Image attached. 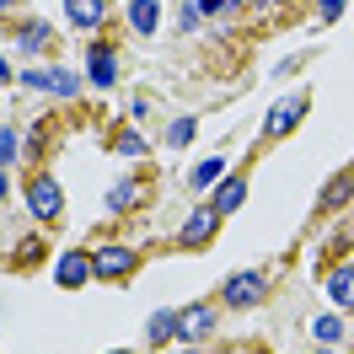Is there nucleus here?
I'll return each mask as SVG.
<instances>
[{"mask_svg": "<svg viewBox=\"0 0 354 354\" xmlns=\"http://www.w3.org/2000/svg\"><path fill=\"white\" fill-rule=\"evenodd\" d=\"M263 295H268V274L263 268H242V274L225 279V306H236V311L263 306Z\"/></svg>", "mask_w": 354, "mask_h": 354, "instance_id": "obj_1", "label": "nucleus"}, {"mask_svg": "<svg viewBox=\"0 0 354 354\" xmlns=\"http://www.w3.org/2000/svg\"><path fill=\"white\" fill-rule=\"evenodd\" d=\"M27 204H32V215L48 221V225L65 215V194H59V183H54V177H32V183H27Z\"/></svg>", "mask_w": 354, "mask_h": 354, "instance_id": "obj_2", "label": "nucleus"}, {"mask_svg": "<svg viewBox=\"0 0 354 354\" xmlns=\"http://www.w3.org/2000/svg\"><path fill=\"white\" fill-rule=\"evenodd\" d=\"M301 118H306V91H290V97H279V102H274V113H268V124H263V134H274V140H279V134H290Z\"/></svg>", "mask_w": 354, "mask_h": 354, "instance_id": "obj_3", "label": "nucleus"}, {"mask_svg": "<svg viewBox=\"0 0 354 354\" xmlns=\"http://www.w3.org/2000/svg\"><path fill=\"white\" fill-rule=\"evenodd\" d=\"M134 268V247H102V252H91V274H102V279H124Z\"/></svg>", "mask_w": 354, "mask_h": 354, "instance_id": "obj_4", "label": "nucleus"}, {"mask_svg": "<svg viewBox=\"0 0 354 354\" xmlns=\"http://www.w3.org/2000/svg\"><path fill=\"white\" fill-rule=\"evenodd\" d=\"M215 225H221V215L204 204V209H194V215H188V225L177 231V242H183V247H204L209 236H215Z\"/></svg>", "mask_w": 354, "mask_h": 354, "instance_id": "obj_5", "label": "nucleus"}, {"mask_svg": "<svg viewBox=\"0 0 354 354\" xmlns=\"http://www.w3.org/2000/svg\"><path fill=\"white\" fill-rule=\"evenodd\" d=\"M242 199H247V183H242V177H225L221 188H215V199H209V209L225 221L231 209H242Z\"/></svg>", "mask_w": 354, "mask_h": 354, "instance_id": "obj_6", "label": "nucleus"}, {"mask_svg": "<svg viewBox=\"0 0 354 354\" xmlns=\"http://www.w3.org/2000/svg\"><path fill=\"white\" fill-rule=\"evenodd\" d=\"M86 274H91V258H86V252H65V258H59V268H54V279H59L65 290L86 285Z\"/></svg>", "mask_w": 354, "mask_h": 354, "instance_id": "obj_7", "label": "nucleus"}, {"mask_svg": "<svg viewBox=\"0 0 354 354\" xmlns=\"http://www.w3.org/2000/svg\"><path fill=\"white\" fill-rule=\"evenodd\" d=\"M209 328H215V306H188L177 317V333H183V338H204Z\"/></svg>", "mask_w": 354, "mask_h": 354, "instance_id": "obj_8", "label": "nucleus"}, {"mask_svg": "<svg viewBox=\"0 0 354 354\" xmlns=\"http://www.w3.org/2000/svg\"><path fill=\"white\" fill-rule=\"evenodd\" d=\"M91 86H113V81H118V59H113V48L102 44V48H91Z\"/></svg>", "mask_w": 354, "mask_h": 354, "instance_id": "obj_9", "label": "nucleus"}, {"mask_svg": "<svg viewBox=\"0 0 354 354\" xmlns=\"http://www.w3.org/2000/svg\"><path fill=\"white\" fill-rule=\"evenodd\" d=\"M17 44H22L27 54H48V48H54V27L48 22H27L22 32H17Z\"/></svg>", "mask_w": 354, "mask_h": 354, "instance_id": "obj_10", "label": "nucleus"}, {"mask_svg": "<svg viewBox=\"0 0 354 354\" xmlns=\"http://www.w3.org/2000/svg\"><path fill=\"white\" fill-rule=\"evenodd\" d=\"M221 177H225V156H209V161H199V167H194V177H188V183H194V188H221Z\"/></svg>", "mask_w": 354, "mask_h": 354, "instance_id": "obj_11", "label": "nucleus"}, {"mask_svg": "<svg viewBox=\"0 0 354 354\" xmlns=\"http://www.w3.org/2000/svg\"><path fill=\"white\" fill-rule=\"evenodd\" d=\"M65 6H70V22H75V27L102 22V0H65Z\"/></svg>", "mask_w": 354, "mask_h": 354, "instance_id": "obj_12", "label": "nucleus"}, {"mask_svg": "<svg viewBox=\"0 0 354 354\" xmlns=\"http://www.w3.org/2000/svg\"><path fill=\"white\" fill-rule=\"evenodd\" d=\"M328 290H333L338 306H354V268H338V274L328 279Z\"/></svg>", "mask_w": 354, "mask_h": 354, "instance_id": "obj_13", "label": "nucleus"}, {"mask_svg": "<svg viewBox=\"0 0 354 354\" xmlns=\"http://www.w3.org/2000/svg\"><path fill=\"white\" fill-rule=\"evenodd\" d=\"M129 27L134 32H156V0H134L129 6Z\"/></svg>", "mask_w": 354, "mask_h": 354, "instance_id": "obj_14", "label": "nucleus"}, {"mask_svg": "<svg viewBox=\"0 0 354 354\" xmlns=\"http://www.w3.org/2000/svg\"><path fill=\"white\" fill-rule=\"evenodd\" d=\"M177 333V311H156V322H151V344H167Z\"/></svg>", "mask_w": 354, "mask_h": 354, "instance_id": "obj_15", "label": "nucleus"}, {"mask_svg": "<svg viewBox=\"0 0 354 354\" xmlns=\"http://www.w3.org/2000/svg\"><path fill=\"white\" fill-rule=\"evenodd\" d=\"M349 194H354V177L344 172V177H333V183H328V194H322V204H328V209H333V204H344V199H349Z\"/></svg>", "mask_w": 354, "mask_h": 354, "instance_id": "obj_16", "label": "nucleus"}, {"mask_svg": "<svg viewBox=\"0 0 354 354\" xmlns=\"http://www.w3.org/2000/svg\"><path fill=\"white\" fill-rule=\"evenodd\" d=\"M140 199H145V194H140L134 183H118V188L108 194V204H113V209H129V204H140Z\"/></svg>", "mask_w": 354, "mask_h": 354, "instance_id": "obj_17", "label": "nucleus"}, {"mask_svg": "<svg viewBox=\"0 0 354 354\" xmlns=\"http://www.w3.org/2000/svg\"><path fill=\"white\" fill-rule=\"evenodd\" d=\"M188 140H194V118H177L172 129H167V145L177 151V145H188Z\"/></svg>", "mask_w": 354, "mask_h": 354, "instance_id": "obj_18", "label": "nucleus"}, {"mask_svg": "<svg viewBox=\"0 0 354 354\" xmlns=\"http://www.w3.org/2000/svg\"><path fill=\"white\" fill-rule=\"evenodd\" d=\"M317 338H322V344H338V338H344V317H322V322H317Z\"/></svg>", "mask_w": 354, "mask_h": 354, "instance_id": "obj_19", "label": "nucleus"}, {"mask_svg": "<svg viewBox=\"0 0 354 354\" xmlns=\"http://www.w3.org/2000/svg\"><path fill=\"white\" fill-rule=\"evenodd\" d=\"M38 258H44V242H38V236H27V242L17 247V263L27 268V263H38Z\"/></svg>", "mask_w": 354, "mask_h": 354, "instance_id": "obj_20", "label": "nucleus"}, {"mask_svg": "<svg viewBox=\"0 0 354 354\" xmlns=\"http://www.w3.org/2000/svg\"><path fill=\"white\" fill-rule=\"evenodd\" d=\"M48 91H59V97H75V75H70V70H54V75H48Z\"/></svg>", "mask_w": 354, "mask_h": 354, "instance_id": "obj_21", "label": "nucleus"}, {"mask_svg": "<svg viewBox=\"0 0 354 354\" xmlns=\"http://www.w3.org/2000/svg\"><path fill=\"white\" fill-rule=\"evenodd\" d=\"M6 161H17V134L11 129H0V167H6Z\"/></svg>", "mask_w": 354, "mask_h": 354, "instance_id": "obj_22", "label": "nucleus"}, {"mask_svg": "<svg viewBox=\"0 0 354 354\" xmlns=\"http://www.w3.org/2000/svg\"><path fill=\"white\" fill-rule=\"evenodd\" d=\"M118 151H124V156H145V140H140V134H124V140H118Z\"/></svg>", "mask_w": 354, "mask_h": 354, "instance_id": "obj_23", "label": "nucleus"}, {"mask_svg": "<svg viewBox=\"0 0 354 354\" xmlns=\"http://www.w3.org/2000/svg\"><path fill=\"white\" fill-rule=\"evenodd\" d=\"M338 11H344V0H322V6H317V17H322V22H338Z\"/></svg>", "mask_w": 354, "mask_h": 354, "instance_id": "obj_24", "label": "nucleus"}, {"mask_svg": "<svg viewBox=\"0 0 354 354\" xmlns=\"http://www.w3.org/2000/svg\"><path fill=\"white\" fill-rule=\"evenodd\" d=\"M221 6H225V0H199V11H204V17H221Z\"/></svg>", "mask_w": 354, "mask_h": 354, "instance_id": "obj_25", "label": "nucleus"}, {"mask_svg": "<svg viewBox=\"0 0 354 354\" xmlns=\"http://www.w3.org/2000/svg\"><path fill=\"white\" fill-rule=\"evenodd\" d=\"M6 199H11V177L0 172V204H6Z\"/></svg>", "mask_w": 354, "mask_h": 354, "instance_id": "obj_26", "label": "nucleus"}, {"mask_svg": "<svg viewBox=\"0 0 354 354\" xmlns=\"http://www.w3.org/2000/svg\"><path fill=\"white\" fill-rule=\"evenodd\" d=\"M0 81H11V65H6V54H0Z\"/></svg>", "mask_w": 354, "mask_h": 354, "instance_id": "obj_27", "label": "nucleus"}, {"mask_svg": "<svg viewBox=\"0 0 354 354\" xmlns=\"http://www.w3.org/2000/svg\"><path fill=\"white\" fill-rule=\"evenodd\" d=\"M11 6H17V0H0V11H11Z\"/></svg>", "mask_w": 354, "mask_h": 354, "instance_id": "obj_28", "label": "nucleus"}, {"mask_svg": "<svg viewBox=\"0 0 354 354\" xmlns=\"http://www.w3.org/2000/svg\"><path fill=\"white\" fill-rule=\"evenodd\" d=\"M113 354H134V349H113Z\"/></svg>", "mask_w": 354, "mask_h": 354, "instance_id": "obj_29", "label": "nucleus"}]
</instances>
